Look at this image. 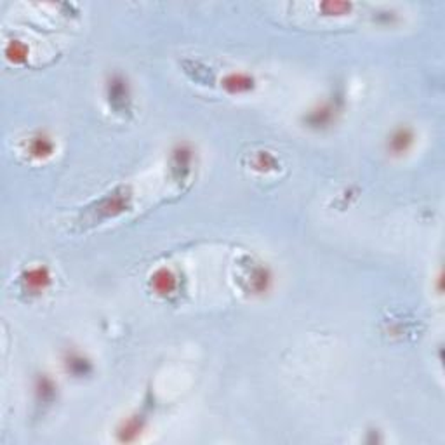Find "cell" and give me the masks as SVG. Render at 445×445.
Masks as SVG:
<instances>
[{"mask_svg":"<svg viewBox=\"0 0 445 445\" xmlns=\"http://www.w3.org/2000/svg\"><path fill=\"white\" fill-rule=\"evenodd\" d=\"M337 113H339V110H337V106L332 101L317 103L313 108L306 111L305 117H303V124L308 129L315 130L329 129L331 125L336 124Z\"/></svg>","mask_w":445,"mask_h":445,"instance_id":"cell-2","label":"cell"},{"mask_svg":"<svg viewBox=\"0 0 445 445\" xmlns=\"http://www.w3.org/2000/svg\"><path fill=\"white\" fill-rule=\"evenodd\" d=\"M4 56L9 63L13 64H25L28 61L30 49L25 42L21 40H9L7 45L4 47Z\"/></svg>","mask_w":445,"mask_h":445,"instance_id":"cell-8","label":"cell"},{"mask_svg":"<svg viewBox=\"0 0 445 445\" xmlns=\"http://www.w3.org/2000/svg\"><path fill=\"white\" fill-rule=\"evenodd\" d=\"M140 432H141L140 421L128 419L124 421V424H122L120 428H118V439H120L122 442H133V440H136L137 436H140Z\"/></svg>","mask_w":445,"mask_h":445,"instance_id":"cell-10","label":"cell"},{"mask_svg":"<svg viewBox=\"0 0 445 445\" xmlns=\"http://www.w3.org/2000/svg\"><path fill=\"white\" fill-rule=\"evenodd\" d=\"M221 87L233 96L247 94L256 89V79L247 72H230L221 79Z\"/></svg>","mask_w":445,"mask_h":445,"instance_id":"cell-5","label":"cell"},{"mask_svg":"<svg viewBox=\"0 0 445 445\" xmlns=\"http://www.w3.org/2000/svg\"><path fill=\"white\" fill-rule=\"evenodd\" d=\"M178 275L167 266L157 268L150 277V289L160 298H169L178 291Z\"/></svg>","mask_w":445,"mask_h":445,"instance_id":"cell-4","label":"cell"},{"mask_svg":"<svg viewBox=\"0 0 445 445\" xmlns=\"http://www.w3.org/2000/svg\"><path fill=\"white\" fill-rule=\"evenodd\" d=\"M414 145H416V133L410 125H397V128L390 130L385 141L386 153L393 159H402V157L407 155L414 148Z\"/></svg>","mask_w":445,"mask_h":445,"instance_id":"cell-1","label":"cell"},{"mask_svg":"<svg viewBox=\"0 0 445 445\" xmlns=\"http://www.w3.org/2000/svg\"><path fill=\"white\" fill-rule=\"evenodd\" d=\"M56 145L52 141L51 136H47L45 133H37L35 136H32L26 143V153H28L32 159L35 160H45L51 159L55 155Z\"/></svg>","mask_w":445,"mask_h":445,"instance_id":"cell-6","label":"cell"},{"mask_svg":"<svg viewBox=\"0 0 445 445\" xmlns=\"http://www.w3.org/2000/svg\"><path fill=\"white\" fill-rule=\"evenodd\" d=\"M64 366H67L70 374L79 376V378H84V376L91 374V371H93V366H91L89 360H87L82 353L75 351L68 353V355L64 356Z\"/></svg>","mask_w":445,"mask_h":445,"instance_id":"cell-7","label":"cell"},{"mask_svg":"<svg viewBox=\"0 0 445 445\" xmlns=\"http://www.w3.org/2000/svg\"><path fill=\"white\" fill-rule=\"evenodd\" d=\"M21 283L25 293L32 294V296H42L52 286L51 270L47 266H44V264H37V266L28 268L21 275Z\"/></svg>","mask_w":445,"mask_h":445,"instance_id":"cell-3","label":"cell"},{"mask_svg":"<svg viewBox=\"0 0 445 445\" xmlns=\"http://www.w3.org/2000/svg\"><path fill=\"white\" fill-rule=\"evenodd\" d=\"M322 13L325 16H343V14L350 13L351 11V4L347 2H324L320 6Z\"/></svg>","mask_w":445,"mask_h":445,"instance_id":"cell-11","label":"cell"},{"mask_svg":"<svg viewBox=\"0 0 445 445\" xmlns=\"http://www.w3.org/2000/svg\"><path fill=\"white\" fill-rule=\"evenodd\" d=\"M270 283H271V275L268 274L266 268L263 266H256L251 274V289L254 293L263 294L270 289Z\"/></svg>","mask_w":445,"mask_h":445,"instance_id":"cell-9","label":"cell"}]
</instances>
